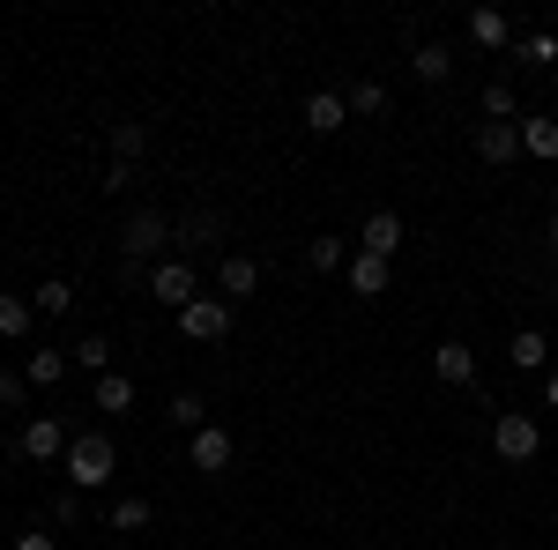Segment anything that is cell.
<instances>
[{
    "label": "cell",
    "instance_id": "obj_1",
    "mask_svg": "<svg viewBox=\"0 0 558 550\" xmlns=\"http://www.w3.org/2000/svg\"><path fill=\"white\" fill-rule=\"evenodd\" d=\"M60 468H68V484H75V491H105V484H112V468H120V454H112V439H105V431H75Z\"/></svg>",
    "mask_w": 558,
    "mask_h": 550
},
{
    "label": "cell",
    "instance_id": "obj_2",
    "mask_svg": "<svg viewBox=\"0 0 558 550\" xmlns=\"http://www.w3.org/2000/svg\"><path fill=\"white\" fill-rule=\"evenodd\" d=\"M165 246H172V216H165V209H134V216H128V231H120L128 276L142 268V260H165Z\"/></svg>",
    "mask_w": 558,
    "mask_h": 550
},
{
    "label": "cell",
    "instance_id": "obj_3",
    "mask_svg": "<svg viewBox=\"0 0 558 550\" xmlns=\"http://www.w3.org/2000/svg\"><path fill=\"white\" fill-rule=\"evenodd\" d=\"M142 291L157 297V305H172V313H186V305L202 297V268H194V260H179V254H165L157 268H149V283H142Z\"/></svg>",
    "mask_w": 558,
    "mask_h": 550
},
{
    "label": "cell",
    "instance_id": "obj_4",
    "mask_svg": "<svg viewBox=\"0 0 558 550\" xmlns=\"http://www.w3.org/2000/svg\"><path fill=\"white\" fill-rule=\"evenodd\" d=\"M231 320H239V305L202 291L186 313H179V335H186V342H223V335H231Z\"/></svg>",
    "mask_w": 558,
    "mask_h": 550
},
{
    "label": "cell",
    "instance_id": "obj_5",
    "mask_svg": "<svg viewBox=\"0 0 558 550\" xmlns=\"http://www.w3.org/2000/svg\"><path fill=\"white\" fill-rule=\"evenodd\" d=\"M536 447H544L536 417H514V410L492 417V454H499V462H536Z\"/></svg>",
    "mask_w": 558,
    "mask_h": 550
},
{
    "label": "cell",
    "instance_id": "obj_6",
    "mask_svg": "<svg viewBox=\"0 0 558 550\" xmlns=\"http://www.w3.org/2000/svg\"><path fill=\"white\" fill-rule=\"evenodd\" d=\"M186 462H194V476H223V468L239 462V439H231L223 424H202V431L186 439Z\"/></svg>",
    "mask_w": 558,
    "mask_h": 550
},
{
    "label": "cell",
    "instance_id": "obj_7",
    "mask_svg": "<svg viewBox=\"0 0 558 550\" xmlns=\"http://www.w3.org/2000/svg\"><path fill=\"white\" fill-rule=\"evenodd\" d=\"M15 454L38 462V468L68 462V424H60V417H31V424H23V439H15Z\"/></svg>",
    "mask_w": 558,
    "mask_h": 550
},
{
    "label": "cell",
    "instance_id": "obj_8",
    "mask_svg": "<svg viewBox=\"0 0 558 550\" xmlns=\"http://www.w3.org/2000/svg\"><path fill=\"white\" fill-rule=\"evenodd\" d=\"M402 239H410V231H402V216H395V209H373L365 223H357V254L395 260V254H402Z\"/></svg>",
    "mask_w": 558,
    "mask_h": 550
},
{
    "label": "cell",
    "instance_id": "obj_9",
    "mask_svg": "<svg viewBox=\"0 0 558 550\" xmlns=\"http://www.w3.org/2000/svg\"><path fill=\"white\" fill-rule=\"evenodd\" d=\"M254 291H260V260L254 254H223L216 260V297L239 305V297H254Z\"/></svg>",
    "mask_w": 558,
    "mask_h": 550
},
{
    "label": "cell",
    "instance_id": "obj_10",
    "mask_svg": "<svg viewBox=\"0 0 558 550\" xmlns=\"http://www.w3.org/2000/svg\"><path fill=\"white\" fill-rule=\"evenodd\" d=\"M216 239H223V216H216V209H194L186 223H172L179 260H186V254H202V246H216Z\"/></svg>",
    "mask_w": 558,
    "mask_h": 550
},
{
    "label": "cell",
    "instance_id": "obj_11",
    "mask_svg": "<svg viewBox=\"0 0 558 550\" xmlns=\"http://www.w3.org/2000/svg\"><path fill=\"white\" fill-rule=\"evenodd\" d=\"M350 291L357 297H387V283H395V260H380V254H350Z\"/></svg>",
    "mask_w": 558,
    "mask_h": 550
},
{
    "label": "cell",
    "instance_id": "obj_12",
    "mask_svg": "<svg viewBox=\"0 0 558 550\" xmlns=\"http://www.w3.org/2000/svg\"><path fill=\"white\" fill-rule=\"evenodd\" d=\"M507 365H514V372H536V380H544V372H551V342H544V328H521V335L507 342Z\"/></svg>",
    "mask_w": 558,
    "mask_h": 550
},
{
    "label": "cell",
    "instance_id": "obj_13",
    "mask_svg": "<svg viewBox=\"0 0 558 550\" xmlns=\"http://www.w3.org/2000/svg\"><path fill=\"white\" fill-rule=\"evenodd\" d=\"M476 157L507 171V164L521 157V127H499V120H484V127H476Z\"/></svg>",
    "mask_w": 558,
    "mask_h": 550
},
{
    "label": "cell",
    "instance_id": "obj_14",
    "mask_svg": "<svg viewBox=\"0 0 558 550\" xmlns=\"http://www.w3.org/2000/svg\"><path fill=\"white\" fill-rule=\"evenodd\" d=\"M305 127H313V134H343L350 127V105L336 97V89H313V97H305Z\"/></svg>",
    "mask_w": 558,
    "mask_h": 550
},
{
    "label": "cell",
    "instance_id": "obj_15",
    "mask_svg": "<svg viewBox=\"0 0 558 550\" xmlns=\"http://www.w3.org/2000/svg\"><path fill=\"white\" fill-rule=\"evenodd\" d=\"M432 372H439L447 387H470L476 380V350L470 342H439V350H432Z\"/></svg>",
    "mask_w": 558,
    "mask_h": 550
},
{
    "label": "cell",
    "instance_id": "obj_16",
    "mask_svg": "<svg viewBox=\"0 0 558 550\" xmlns=\"http://www.w3.org/2000/svg\"><path fill=\"white\" fill-rule=\"evenodd\" d=\"M514 127H521V157L558 164V112H544V120H514Z\"/></svg>",
    "mask_w": 558,
    "mask_h": 550
},
{
    "label": "cell",
    "instance_id": "obj_17",
    "mask_svg": "<svg viewBox=\"0 0 558 550\" xmlns=\"http://www.w3.org/2000/svg\"><path fill=\"white\" fill-rule=\"evenodd\" d=\"M31 328H38V305L15 297V291H0V342H23Z\"/></svg>",
    "mask_w": 558,
    "mask_h": 550
},
{
    "label": "cell",
    "instance_id": "obj_18",
    "mask_svg": "<svg viewBox=\"0 0 558 550\" xmlns=\"http://www.w3.org/2000/svg\"><path fill=\"white\" fill-rule=\"evenodd\" d=\"M410 75H417V83H447V75H454V52H447L439 38H425L417 52H410Z\"/></svg>",
    "mask_w": 558,
    "mask_h": 550
},
{
    "label": "cell",
    "instance_id": "obj_19",
    "mask_svg": "<svg viewBox=\"0 0 558 550\" xmlns=\"http://www.w3.org/2000/svg\"><path fill=\"white\" fill-rule=\"evenodd\" d=\"M470 38L484 45V52H507V45H514V23H507L499 8H476V15H470Z\"/></svg>",
    "mask_w": 558,
    "mask_h": 550
},
{
    "label": "cell",
    "instance_id": "obj_20",
    "mask_svg": "<svg viewBox=\"0 0 558 550\" xmlns=\"http://www.w3.org/2000/svg\"><path fill=\"white\" fill-rule=\"evenodd\" d=\"M68 372H75L68 350H31V357H23V380H31V387H60Z\"/></svg>",
    "mask_w": 558,
    "mask_h": 550
},
{
    "label": "cell",
    "instance_id": "obj_21",
    "mask_svg": "<svg viewBox=\"0 0 558 550\" xmlns=\"http://www.w3.org/2000/svg\"><path fill=\"white\" fill-rule=\"evenodd\" d=\"M343 105H350V120H387V83H373V75H365V83L343 89Z\"/></svg>",
    "mask_w": 558,
    "mask_h": 550
},
{
    "label": "cell",
    "instance_id": "obj_22",
    "mask_svg": "<svg viewBox=\"0 0 558 550\" xmlns=\"http://www.w3.org/2000/svg\"><path fill=\"white\" fill-rule=\"evenodd\" d=\"M31 305H38L45 320H68V313H75V283H60V276H45L38 291H31Z\"/></svg>",
    "mask_w": 558,
    "mask_h": 550
},
{
    "label": "cell",
    "instance_id": "obj_23",
    "mask_svg": "<svg viewBox=\"0 0 558 550\" xmlns=\"http://www.w3.org/2000/svg\"><path fill=\"white\" fill-rule=\"evenodd\" d=\"M142 157H149V127L142 120H120L112 127V164H142Z\"/></svg>",
    "mask_w": 558,
    "mask_h": 550
},
{
    "label": "cell",
    "instance_id": "obj_24",
    "mask_svg": "<svg viewBox=\"0 0 558 550\" xmlns=\"http://www.w3.org/2000/svg\"><path fill=\"white\" fill-rule=\"evenodd\" d=\"M68 365H83V372L105 380V372H112V335H83L75 350H68Z\"/></svg>",
    "mask_w": 558,
    "mask_h": 550
},
{
    "label": "cell",
    "instance_id": "obj_25",
    "mask_svg": "<svg viewBox=\"0 0 558 550\" xmlns=\"http://www.w3.org/2000/svg\"><path fill=\"white\" fill-rule=\"evenodd\" d=\"M97 410H105V417L134 410V380H128V372H105V380H97Z\"/></svg>",
    "mask_w": 558,
    "mask_h": 550
},
{
    "label": "cell",
    "instance_id": "obj_26",
    "mask_svg": "<svg viewBox=\"0 0 558 550\" xmlns=\"http://www.w3.org/2000/svg\"><path fill=\"white\" fill-rule=\"evenodd\" d=\"M105 528H120V536H134V528H149V499H112V513H105Z\"/></svg>",
    "mask_w": 558,
    "mask_h": 550
},
{
    "label": "cell",
    "instance_id": "obj_27",
    "mask_svg": "<svg viewBox=\"0 0 558 550\" xmlns=\"http://www.w3.org/2000/svg\"><path fill=\"white\" fill-rule=\"evenodd\" d=\"M514 112H521V97L507 83H484V120H499V127H514Z\"/></svg>",
    "mask_w": 558,
    "mask_h": 550
},
{
    "label": "cell",
    "instance_id": "obj_28",
    "mask_svg": "<svg viewBox=\"0 0 558 550\" xmlns=\"http://www.w3.org/2000/svg\"><path fill=\"white\" fill-rule=\"evenodd\" d=\"M305 260H313L320 276H336V268H350V246H343V239H313V246H305Z\"/></svg>",
    "mask_w": 558,
    "mask_h": 550
},
{
    "label": "cell",
    "instance_id": "obj_29",
    "mask_svg": "<svg viewBox=\"0 0 558 550\" xmlns=\"http://www.w3.org/2000/svg\"><path fill=\"white\" fill-rule=\"evenodd\" d=\"M172 424L186 431V439H194V431L209 424V410H202V394H172Z\"/></svg>",
    "mask_w": 558,
    "mask_h": 550
},
{
    "label": "cell",
    "instance_id": "obj_30",
    "mask_svg": "<svg viewBox=\"0 0 558 550\" xmlns=\"http://www.w3.org/2000/svg\"><path fill=\"white\" fill-rule=\"evenodd\" d=\"M521 60H529V68H551V60H558V38H551V30H529V38H521Z\"/></svg>",
    "mask_w": 558,
    "mask_h": 550
},
{
    "label": "cell",
    "instance_id": "obj_31",
    "mask_svg": "<svg viewBox=\"0 0 558 550\" xmlns=\"http://www.w3.org/2000/svg\"><path fill=\"white\" fill-rule=\"evenodd\" d=\"M97 186H105V194H128V186H134V164H105V179H97Z\"/></svg>",
    "mask_w": 558,
    "mask_h": 550
},
{
    "label": "cell",
    "instance_id": "obj_32",
    "mask_svg": "<svg viewBox=\"0 0 558 550\" xmlns=\"http://www.w3.org/2000/svg\"><path fill=\"white\" fill-rule=\"evenodd\" d=\"M23 387H31L23 372H0V410H15V402H23Z\"/></svg>",
    "mask_w": 558,
    "mask_h": 550
},
{
    "label": "cell",
    "instance_id": "obj_33",
    "mask_svg": "<svg viewBox=\"0 0 558 550\" xmlns=\"http://www.w3.org/2000/svg\"><path fill=\"white\" fill-rule=\"evenodd\" d=\"M8 550H60V543H52V536H15Z\"/></svg>",
    "mask_w": 558,
    "mask_h": 550
},
{
    "label": "cell",
    "instance_id": "obj_34",
    "mask_svg": "<svg viewBox=\"0 0 558 550\" xmlns=\"http://www.w3.org/2000/svg\"><path fill=\"white\" fill-rule=\"evenodd\" d=\"M544 402H551V410H558V365H551V372H544Z\"/></svg>",
    "mask_w": 558,
    "mask_h": 550
},
{
    "label": "cell",
    "instance_id": "obj_35",
    "mask_svg": "<svg viewBox=\"0 0 558 550\" xmlns=\"http://www.w3.org/2000/svg\"><path fill=\"white\" fill-rule=\"evenodd\" d=\"M551 254H558V216H551Z\"/></svg>",
    "mask_w": 558,
    "mask_h": 550
},
{
    "label": "cell",
    "instance_id": "obj_36",
    "mask_svg": "<svg viewBox=\"0 0 558 550\" xmlns=\"http://www.w3.org/2000/svg\"><path fill=\"white\" fill-rule=\"evenodd\" d=\"M551 216H558V201H551Z\"/></svg>",
    "mask_w": 558,
    "mask_h": 550
}]
</instances>
